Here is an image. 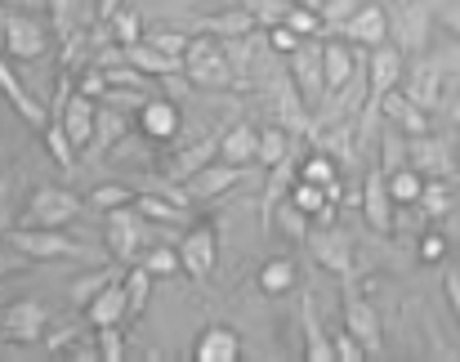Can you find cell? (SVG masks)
<instances>
[{
	"label": "cell",
	"instance_id": "d590c367",
	"mask_svg": "<svg viewBox=\"0 0 460 362\" xmlns=\"http://www.w3.org/2000/svg\"><path fill=\"white\" fill-rule=\"evenodd\" d=\"M40 135H45V148H49V157H54V162H58L63 171H72V166H76V157H81V148H76V144L67 139L63 121H58V117H49V126H45Z\"/></svg>",
	"mask_w": 460,
	"mask_h": 362
},
{
	"label": "cell",
	"instance_id": "2e32d148",
	"mask_svg": "<svg viewBox=\"0 0 460 362\" xmlns=\"http://www.w3.org/2000/svg\"><path fill=\"white\" fill-rule=\"evenodd\" d=\"M237 183H242V166H228V162L215 157L210 166H201L197 175H188L179 188H183L188 201H215V197H224V192L237 188Z\"/></svg>",
	"mask_w": 460,
	"mask_h": 362
},
{
	"label": "cell",
	"instance_id": "7c38bea8",
	"mask_svg": "<svg viewBox=\"0 0 460 362\" xmlns=\"http://www.w3.org/2000/svg\"><path fill=\"white\" fill-rule=\"evenodd\" d=\"M362 219L376 233H398V201L389 192V175L380 171V162L367 171V188H362Z\"/></svg>",
	"mask_w": 460,
	"mask_h": 362
},
{
	"label": "cell",
	"instance_id": "681fc988",
	"mask_svg": "<svg viewBox=\"0 0 460 362\" xmlns=\"http://www.w3.org/2000/svg\"><path fill=\"white\" fill-rule=\"evenodd\" d=\"M94 340H99V354H103V362H121V358H126L121 327H94Z\"/></svg>",
	"mask_w": 460,
	"mask_h": 362
},
{
	"label": "cell",
	"instance_id": "f35d334b",
	"mask_svg": "<svg viewBox=\"0 0 460 362\" xmlns=\"http://www.w3.org/2000/svg\"><path fill=\"white\" fill-rule=\"evenodd\" d=\"M389 192H394V201H398V206H416V201H420V192H425V175H420L416 166H402V171H394V175H389Z\"/></svg>",
	"mask_w": 460,
	"mask_h": 362
},
{
	"label": "cell",
	"instance_id": "d6a6232c",
	"mask_svg": "<svg viewBox=\"0 0 460 362\" xmlns=\"http://www.w3.org/2000/svg\"><path fill=\"white\" fill-rule=\"evenodd\" d=\"M291 153H296V144H291L287 126H264V130H260V171H273V166L287 162Z\"/></svg>",
	"mask_w": 460,
	"mask_h": 362
},
{
	"label": "cell",
	"instance_id": "7402d4cb",
	"mask_svg": "<svg viewBox=\"0 0 460 362\" xmlns=\"http://www.w3.org/2000/svg\"><path fill=\"white\" fill-rule=\"evenodd\" d=\"M362 67H358V45L353 40H326V94H335V90H344L353 76H358Z\"/></svg>",
	"mask_w": 460,
	"mask_h": 362
},
{
	"label": "cell",
	"instance_id": "cb8c5ba5",
	"mask_svg": "<svg viewBox=\"0 0 460 362\" xmlns=\"http://www.w3.org/2000/svg\"><path fill=\"white\" fill-rule=\"evenodd\" d=\"M300 327H305V358L308 362H335V340L326 336L317 309H313V296H300Z\"/></svg>",
	"mask_w": 460,
	"mask_h": 362
},
{
	"label": "cell",
	"instance_id": "6da1fadb",
	"mask_svg": "<svg viewBox=\"0 0 460 362\" xmlns=\"http://www.w3.org/2000/svg\"><path fill=\"white\" fill-rule=\"evenodd\" d=\"M402 81H407V54L398 49V45H376L371 49V58H367V108H362V121H358V135H362V144L371 139V130H376V121L385 117L380 108H385V99L394 94V90H402Z\"/></svg>",
	"mask_w": 460,
	"mask_h": 362
},
{
	"label": "cell",
	"instance_id": "83f0119b",
	"mask_svg": "<svg viewBox=\"0 0 460 362\" xmlns=\"http://www.w3.org/2000/svg\"><path fill=\"white\" fill-rule=\"evenodd\" d=\"M425 27H429V9L425 4H411L402 0V13H398V49L402 54H420L425 49Z\"/></svg>",
	"mask_w": 460,
	"mask_h": 362
},
{
	"label": "cell",
	"instance_id": "d4e9b609",
	"mask_svg": "<svg viewBox=\"0 0 460 362\" xmlns=\"http://www.w3.org/2000/svg\"><path fill=\"white\" fill-rule=\"evenodd\" d=\"M215 157H219V135H206L201 144H192V148H179V153L165 162V180L183 183L188 175H197L201 166H210Z\"/></svg>",
	"mask_w": 460,
	"mask_h": 362
},
{
	"label": "cell",
	"instance_id": "ffe728a7",
	"mask_svg": "<svg viewBox=\"0 0 460 362\" xmlns=\"http://www.w3.org/2000/svg\"><path fill=\"white\" fill-rule=\"evenodd\" d=\"M385 121L389 126H398L402 135H411V139H420V135H429V108H420L407 90H394L389 99H385Z\"/></svg>",
	"mask_w": 460,
	"mask_h": 362
},
{
	"label": "cell",
	"instance_id": "f5cc1de1",
	"mask_svg": "<svg viewBox=\"0 0 460 362\" xmlns=\"http://www.w3.org/2000/svg\"><path fill=\"white\" fill-rule=\"evenodd\" d=\"M443 255H447V237H443V233H425V237H420V260H425V264H438Z\"/></svg>",
	"mask_w": 460,
	"mask_h": 362
},
{
	"label": "cell",
	"instance_id": "4dcf8cb0",
	"mask_svg": "<svg viewBox=\"0 0 460 362\" xmlns=\"http://www.w3.org/2000/svg\"><path fill=\"white\" fill-rule=\"evenodd\" d=\"M135 206L153 219V224H188V210H183V197H161V192H139Z\"/></svg>",
	"mask_w": 460,
	"mask_h": 362
},
{
	"label": "cell",
	"instance_id": "db71d44e",
	"mask_svg": "<svg viewBox=\"0 0 460 362\" xmlns=\"http://www.w3.org/2000/svg\"><path fill=\"white\" fill-rule=\"evenodd\" d=\"M27 264H31V255H22V251H13V246H0V278L22 273Z\"/></svg>",
	"mask_w": 460,
	"mask_h": 362
},
{
	"label": "cell",
	"instance_id": "b9f144b4",
	"mask_svg": "<svg viewBox=\"0 0 460 362\" xmlns=\"http://www.w3.org/2000/svg\"><path fill=\"white\" fill-rule=\"evenodd\" d=\"M49 22H54V36L67 40L81 31V0H49Z\"/></svg>",
	"mask_w": 460,
	"mask_h": 362
},
{
	"label": "cell",
	"instance_id": "c3c4849f",
	"mask_svg": "<svg viewBox=\"0 0 460 362\" xmlns=\"http://www.w3.org/2000/svg\"><path fill=\"white\" fill-rule=\"evenodd\" d=\"M291 4H296V0H246V9L260 18V27H278V22H287Z\"/></svg>",
	"mask_w": 460,
	"mask_h": 362
},
{
	"label": "cell",
	"instance_id": "816d5d0a",
	"mask_svg": "<svg viewBox=\"0 0 460 362\" xmlns=\"http://www.w3.org/2000/svg\"><path fill=\"white\" fill-rule=\"evenodd\" d=\"M362 358H371V354H367V345L344 327V331L335 336V362H362Z\"/></svg>",
	"mask_w": 460,
	"mask_h": 362
},
{
	"label": "cell",
	"instance_id": "6f0895ef",
	"mask_svg": "<svg viewBox=\"0 0 460 362\" xmlns=\"http://www.w3.org/2000/svg\"><path fill=\"white\" fill-rule=\"evenodd\" d=\"M443 287H447V300H452V309H456V318H460V269L456 273H447V282H443Z\"/></svg>",
	"mask_w": 460,
	"mask_h": 362
},
{
	"label": "cell",
	"instance_id": "8992f818",
	"mask_svg": "<svg viewBox=\"0 0 460 362\" xmlns=\"http://www.w3.org/2000/svg\"><path fill=\"white\" fill-rule=\"evenodd\" d=\"M81 210H85V201H81L76 192L45 183V188L31 192V201H27V210H22L18 224H31V228H67Z\"/></svg>",
	"mask_w": 460,
	"mask_h": 362
},
{
	"label": "cell",
	"instance_id": "f546056e",
	"mask_svg": "<svg viewBox=\"0 0 460 362\" xmlns=\"http://www.w3.org/2000/svg\"><path fill=\"white\" fill-rule=\"evenodd\" d=\"M260 291L264 296H287V291H296V282H300V269H296V260H287V255H278V260H269L264 269H260Z\"/></svg>",
	"mask_w": 460,
	"mask_h": 362
},
{
	"label": "cell",
	"instance_id": "484cf974",
	"mask_svg": "<svg viewBox=\"0 0 460 362\" xmlns=\"http://www.w3.org/2000/svg\"><path fill=\"white\" fill-rule=\"evenodd\" d=\"M192 31H206V36H219V40H237V36H251V31H260V18L242 4V9H224V13H210V18H201Z\"/></svg>",
	"mask_w": 460,
	"mask_h": 362
},
{
	"label": "cell",
	"instance_id": "30bf717a",
	"mask_svg": "<svg viewBox=\"0 0 460 362\" xmlns=\"http://www.w3.org/2000/svg\"><path fill=\"white\" fill-rule=\"evenodd\" d=\"M179 255H183V273H188L192 282H206V278L215 273V264H219V228H215V224L188 228L183 242H179Z\"/></svg>",
	"mask_w": 460,
	"mask_h": 362
},
{
	"label": "cell",
	"instance_id": "9a60e30c",
	"mask_svg": "<svg viewBox=\"0 0 460 362\" xmlns=\"http://www.w3.org/2000/svg\"><path fill=\"white\" fill-rule=\"evenodd\" d=\"M411 166L425 180H452V175H460V153L447 139L420 135V139H411Z\"/></svg>",
	"mask_w": 460,
	"mask_h": 362
},
{
	"label": "cell",
	"instance_id": "ac0fdd59",
	"mask_svg": "<svg viewBox=\"0 0 460 362\" xmlns=\"http://www.w3.org/2000/svg\"><path fill=\"white\" fill-rule=\"evenodd\" d=\"M90 327H121L130 318V296H126V278H112L90 305H85Z\"/></svg>",
	"mask_w": 460,
	"mask_h": 362
},
{
	"label": "cell",
	"instance_id": "74e56055",
	"mask_svg": "<svg viewBox=\"0 0 460 362\" xmlns=\"http://www.w3.org/2000/svg\"><path fill=\"white\" fill-rule=\"evenodd\" d=\"M112 278H121V273H117V269H94V273L76 278V282H72V291H67L72 309H85V305H90V300H94V296H99V291H103Z\"/></svg>",
	"mask_w": 460,
	"mask_h": 362
},
{
	"label": "cell",
	"instance_id": "7bdbcfd3",
	"mask_svg": "<svg viewBox=\"0 0 460 362\" xmlns=\"http://www.w3.org/2000/svg\"><path fill=\"white\" fill-rule=\"evenodd\" d=\"M148 99H153V90H130V85H108V94L99 99V103H108V108H117V112H144L148 108Z\"/></svg>",
	"mask_w": 460,
	"mask_h": 362
},
{
	"label": "cell",
	"instance_id": "9c48e42d",
	"mask_svg": "<svg viewBox=\"0 0 460 362\" xmlns=\"http://www.w3.org/2000/svg\"><path fill=\"white\" fill-rule=\"evenodd\" d=\"M344 327L367 345V354H371V358H380V354H385V327H380V313L367 305V296H362L349 278H344Z\"/></svg>",
	"mask_w": 460,
	"mask_h": 362
},
{
	"label": "cell",
	"instance_id": "7a4b0ae2",
	"mask_svg": "<svg viewBox=\"0 0 460 362\" xmlns=\"http://www.w3.org/2000/svg\"><path fill=\"white\" fill-rule=\"evenodd\" d=\"M183 76L201 90H228L237 85V72H233V58L224 49L219 36H206V31H192V45L183 54Z\"/></svg>",
	"mask_w": 460,
	"mask_h": 362
},
{
	"label": "cell",
	"instance_id": "4316f807",
	"mask_svg": "<svg viewBox=\"0 0 460 362\" xmlns=\"http://www.w3.org/2000/svg\"><path fill=\"white\" fill-rule=\"evenodd\" d=\"M219 162H228V166H251V162H260V130H251V126H233V130H224L219 135Z\"/></svg>",
	"mask_w": 460,
	"mask_h": 362
},
{
	"label": "cell",
	"instance_id": "d6986e66",
	"mask_svg": "<svg viewBox=\"0 0 460 362\" xmlns=\"http://www.w3.org/2000/svg\"><path fill=\"white\" fill-rule=\"evenodd\" d=\"M139 130H144V139H153V144H174L179 135H183V112L170 103V99H148V108L139 112Z\"/></svg>",
	"mask_w": 460,
	"mask_h": 362
},
{
	"label": "cell",
	"instance_id": "5b68a950",
	"mask_svg": "<svg viewBox=\"0 0 460 362\" xmlns=\"http://www.w3.org/2000/svg\"><path fill=\"white\" fill-rule=\"evenodd\" d=\"M13 251L31 255V260H85L90 251L81 242H72L63 228H31V224H13L4 237Z\"/></svg>",
	"mask_w": 460,
	"mask_h": 362
},
{
	"label": "cell",
	"instance_id": "f1b7e54d",
	"mask_svg": "<svg viewBox=\"0 0 460 362\" xmlns=\"http://www.w3.org/2000/svg\"><path fill=\"white\" fill-rule=\"evenodd\" d=\"M121 139H126V112H117V108L99 103V130H94V144L85 148V157L94 162V157L112 153V148L121 144Z\"/></svg>",
	"mask_w": 460,
	"mask_h": 362
},
{
	"label": "cell",
	"instance_id": "ab89813d",
	"mask_svg": "<svg viewBox=\"0 0 460 362\" xmlns=\"http://www.w3.org/2000/svg\"><path fill=\"white\" fill-rule=\"evenodd\" d=\"M139 264H144L153 278H174V273H183V255H179V246H148Z\"/></svg>",
	"mask_w": 460,
	"mask_h": 362
},
{
	"label": "cell",
	"instance_id": "5bb4252c",
	"mask_svg": "<svg viewBox=\"0 0 460 362\" xmlns=\"http://www.w3.org/2000/svg\"><path fill=\"white\" fill-rule=\"evenodd\" d=\"M335 36L353 40L358 49H376V45H385V40H389V13H385V4H380V0H367L358 13H349V18L335 27Z\"/></svg>",
	"mask_w": 460,
	"mask_h": 362
},
{
	"label": "cell",
	"instance_id": "ba28073f",
	"mask_svg": "<svg viewBox=\"0 0 460 362\" xmlns=\"http://www.w3.org/2000/svg\"><path fill=\"white\" fill-rule=\"evenodd\" d=\"M308 251H313V260H317L326 273L353 278V237H349L340 224H317V228H308Z\"/></svg>",
	"mask_w": 460,
	"mask_h": 362
},
{
	"label": "cell",
	"instance_id": "44dd1931",
	"mask_svg": "<svg viewBox=\"0 0 460 362\" xmlns=\"http://www.w3.org/2000/svg\"><path fill=\"white\" fill-rule=\"evenodd\" d=\"M192 358H197V362H237V358H242V340H237V331H233V327L210 322V327L197 336Z\"/></svg>",
	"mask_w": 460,
	"mask_h": 362
},
{
	"label": "cell",
	"instance_id": "7dc6e473",
	"mask_svg": "<svg viewBox=\"0 0 460 362\" xmlns=\"http://www.w3.org/2000/svg\"><path fill=\"white\" fill-rule=\"evenodd\" d=\"M264 36H269V49H273V54H287V58H291V54H296V49H300V45L308 40V36H300V31H296L291 22L264 27Z\"/></svg>",
	"mask_w": 460,
	"mask_h": 362
},
{
	"label": "cell",
	"instance_id": "8d00e7d4",
	"mask_svg": "<svg viewBox=\"0 0 460 362\" xmlns=\"http://www.w3.org/2000/svg\"><path fill=\"white\" fill-rule=\"evenodd\" d=\"M308 219H313V215H305L291 197L273 210V228H278L282 237H291V242H308Z\"/></svg>",
	"mask_w": 460,
	"mask_h": 362
},
{
	"label": "cell",
	"instance_id": "bcb514c9",
	"mask_svg": "<svg viewBox=\"0 0 460 362\" xmlns=\"http://www.w3.org/2000/svg\"><path fill=\"white\" fill-rule=\"evenodd\" d=\"M287 22H291L300 36H326V18H322V9H313V4H291Z\"/></svg>",
	"mask_w": 460,
	"mask_h": 362
},
{
	"label": "cell",
	"instance_id": "ee69618b",
	"mask_svg": "<svg viewBox=\"0 0 460 362\" xmlns=\"http://www.w3.org/2000/svg\"><path fill=\"white\" fill-rule=\"evenodd\" d=\"M126 296H130V318H139V313L148 309V296H153V273H148L144 264H135V269L126 273Z\"/></svg>",
	"mask_w": 460,
	"mask_h": 362
},
{
	"label": "cell",
	"instance_id": "3957f363",
	"mask_svg": "<svg viewBox=\"0 0 460 362\" xmlns=\"http://www.w3.org/2000/svg\"><path fill=\"white\" fill-rule=\"evenodd\" d=\"M54 40V22L49 13H22V9H9L0 4V45L9 58H40Z\"/></svg>",
	"mask_w": 460,
	"mask_h": 362
},
{
	"label": "cell",
	"instance_id": "277c9868",
	"mask_svg": "<svg viewBox=\"0 0 460 362\" xmlns=\"http://www.w3.org/2000/svg\"><path fill=\"white\" fill-rule=\"evenodd\" d=\"M148 224H153V219H148L135 201L108 210V251H112L117 264L144 260V251H148V242H153V228H148Z\"/></svg>",
	"mask_w": 460,
	"mask_h": 362
},
{
	"label": "cell",
	"instance_id": "60d3db41",
	"mask_svg": "<svg viewBox=\"0 0 460 362\" xmlns=\"http://www.w3.org/2000/svg\"><path fill=\"white\" fill-rule=\"evenodd\" d=\"M135 197H139V192H135V188H126V183H99V188L85 197V206L108 215V210H117V206H130Z\"/></svg>",
	"mask_w": 460,
	"mask_h": 362
},
{
	"label": "cell",
	"instance_id": "e575fe53",
	"mask_svg": "<svg viewBox=\"0 0 460 362\" xmlns=\"http://www.w3.org/2000/svg\"><path fill=\"white\" fill-rule=\"evenodd\" d=\"M452 201H456V192H452V180H425V192H420V210H425V219H447L452 215Z\"/></svg>",
	"mask_w": 460,
	"mask_h": 362
},
{
	"label": "cell",
	"instance_id": "603a6c76",
	"mask_svg": "<svg viewBox=\"0 0 460 362\" xmlns=\"http://www.w3.org/2000/svg\"><path fill=\"white\" fill-rule=\"evenodd\" d=\"M402 90L420 103V108H438V99H443V67L438 63H429V58H420L416 67H407V81H402Z\"/></svg>",
	"mask_w": 460,
	"mask_h": 362
},
{
	"label": "cell",
	"instance_id": "f6af8a7d",
	"mask_svg": "<svg viewBox=\"0 0 460 362\" xmlns=\"http://www.w3.org/2000/svg\"><path fill=\"white\" fill-rule=\"evenodd\" d=\"M108 31H112V40H117V45H126V49L144 40V22H139V13H135V9H121V13L108 22Z\"/></svg>",
	"mask_w": 460,
	"mask_h": 362
},
{
	"label": "cell",
	"instance_id": "836d02e7",
	"mask_svg": "<svg viewBox=\"0 0 460 362\" xmlns=\"http://www.w3.org/2000/svg\"><path fill=\"white\" fill-rule=\"evenodd\" d=\"M300 180H313V183H322V188H331V197L340 201V162L331 157V153H313V157H305L300 162Z\"/></svg>",
	"mask_w": 460,
	"mask_h": 362
},
{
	"label": "cell",
	"instance_id": "9f6ffc18",
	"mask_svg": "<svg viewBox=\"0 0 460 362\" xmlns=\"http://www.w3.org/2000/svg\"><path fill=\"white\" fill-rule=\"evenodd\" d=\"M121 9H126V0H99V4H94V18H99V22H112Z\"/></svg>",
	"mask_w": 460,
	"mask_h": 362
},
{
	"label": "cell",
	"instance_id": "680465c9",
	"mask_svg": "<svg viewBox=\"0 0 460 362\" xmlns=\"http://www.w3.org/2000/svg\"><path fill=\"white\" fill-rule=\"evenodd\" d=\"M443 27H447V31H456V36H460V0H456V4H447V9H443Z\"/></svg>",
	"mask_w": 460,
	"mask_h": 362
},
{
	"label": "cell",
	"instance_id": "8fae6325",
	"mask_svg": "<svg viewBox=\"0 0 460 362\" xmlns=\"http://www.w3.org/2000/svg\"><path fill=\"white\" fill-rule=\"evenodd\" d=\"M45 331H49V309L40 300H18L0 318V336L9 345H36V340H45Z\"/></svg>",
	"mask_w": 460,
	"mask_h": 362
},
{
	"label": "cell",
	"instance_id": "f907efd6",
	"mask_svg": "<svg viewBox=\"0 0 460 362\" xmlns=\"http://www.w3.org/2000/svg\"><path fill=\"white\" fill-rule=\"evenodd\" d=\"M76 90H81V94H90V99H103V94H108V72H103L99 63L81 67V81H76Z\"/></svg>",
	"mask_w": 460,
	"mask_h": 362
},
{
	"label": "cell",
	"instance_id": "e0dca14e",
	"mask_svg": "<svg viewBox=\"0 0 460 362\" xmlns=\"http://www.w3.org/2000/svg\"><path fill=\"white\" fill-rule=\"evenodd\" d=\"M0 94L13 103V112H18V117H22L31 130H45V126H49V112H45V103H40L36 94H27V85L18 81V72L9 67V58H4V54H0Z\"/></svg>",
	"mask_w": 460,
	"mask_h": 362
},
{
	"label": "cell",
	"instance_id": "52a82bcc",
	"mask_svg": "<svg viewBox=\"0 0 460 362\" xmlns=\"http://www.w3.org/2000/svg\"><path fill=\"white\" fill-rule=\"evenodd\" d=\"M291 81L300 85L308 108H322L326 103V40L308 36L305 45L291 54Z\"/></svg>",
	"mask_w": 460,
	"mask_h": 362
},
{
	"label": "cell",
	"instance_id": "11a10c76",
	"mask_svg": "<svg viewBox=\"0 0 460 362\" xmlns=\"http://www.w3.org/2000/svg\"><path fill=\"white\" fill-rule=\"evenodd\" d=\"M9 192H13V183H9V175L0 180V242L9 237V228H13V206H9Z\"/></svg>",
	"mask_w": 460,
	"mask_h": 362
},
{
	"label": "cell",
	"instance_id": "1f68e13d",
	"mask_svg": "<svg viewBox=\"0 0 460 362\" xmlns=\"http://www.w3.org/2000/svg\"><path fill=\"white\" fill-rule=\"evenodd\" d=\"M402 166H411V135H402L398 126H385V135H380V171L394 175Z\"/></svg>",
	"mask_w": 460,
	"mask_h": 362
},
{
	"label": "cell",
	"instance_id": "4fadbf2b",
	"mask_svg": "<svg viewBox=\"0 0 460 362\" xmlns=\"http://www.w3.org/2000/svg\"><path fill=\"white\" fill-rule=\"evenodd\" d=\"M49 117H58V121H63V130H67V139L85 153V148L94 144V130H99V99H90V94L72 90V94L63 99V108H54Z\"/></svg>",
	"mask_w": 460,
	"mask_h": 362
}]
</instances>
